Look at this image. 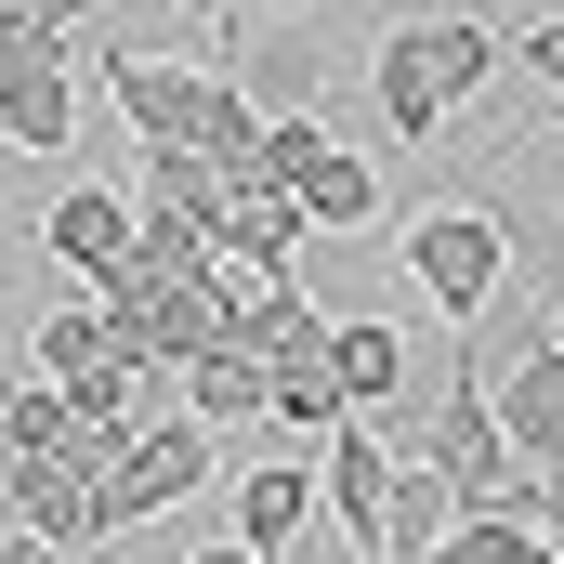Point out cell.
<instances>
[{"mask_svg": "<svg viewBox=\"0 0 564 564\" xmlns=\"http://www.w3.org/2000/svg\"><path fill=\"white\" fill-rule=\"evenodd\" d=\"M486 368H499V355H459V368H446L433 394H408V408H394L381 433H394V459H421V473L446 486V499H459V512H539V473L499 446Z\"/></svg>", "mask_w": 564, "mask_h": 564, "instance_id": "obj_1", "label": "cell"}, {"mask_svg": "<svg viewBox=\"0 0 564 564\" xmlns=\"http://www.w3.org/2000/svg\"><path fill=\"white\" fill-rule=\"evenodd\" d=\"M408 276H421L433 315H486L499 302V263H512V237H499V210H473V197H433V210H408V250H394Z\"/></svg>", "mask_w": 564, "mask_h": 564, "instance_id": "obj_2", "label": "cell"}, {"mask_svg": "<svg viewBox=\"0 0 564 564\" xmlns=\"http://www.w3.org/2000/svg\"><path fill=\"white\" fill-rule=\"evenodd\" d=\"M224 433H197V421H132V446L106 459V486H93V525L106 539H132V525H158V512H184L224 459H210Z\"/></svg>", "mask_w": 564, "mask_h": 564, "instance_id": "obj_3", "label": "cell"}, {"mask_svg": "<svg viewBox=\"0 0 564 564\" xmlns=\"http://www.w3.org/2000/svg\"><path fill=\"white\" fill-rule=\"evenodd\" d=\"M79 93H106V106H119L132 158H197V106H210V66H158V53H119V40H106V66H93Z\"/></svg>", "mask_w": 564, "mask_h": 564, "instance_id": "obj_4", "label": "cell"}, {"mask_svg": "<svg viewBox=\"0 0 564 564\" xmlns=\"http://www.w3.org/2000/svg\"><path fill=\"white\" fill-rule=\"evenodd\" d=\"M486 408H499V446L539 486H564V355H552V328H525L512 368H486Z\"/></svg>", "mask_w": 564, "mask_h": 564, "instance_id": "obj_5", "label": "cell"}, {"mask_svg": "<svg viewBox=\"0 0 564 564\" xmlns=\"http://www.w3.org/2000/svg\"><path fill=\"white\" fill-rule=\"evenodd\" d=\"M381 486H394V433L381 421H341L315 446V512H328L341 552H381Z\"/></svg>", "mask_w": 564, "mask_h": 564, "instance_id": "obj_6", "label": "cell"}, {"mask_svg": "<svg viewBox=\"0 0 564 564\" xmlns=\"http://www.w3.org/2000/svg\"><path fill=\"white\" fill-rule=\"evenodd\" d=\"M315 368H328V394H341L355 421H394L408 381H421V355H408L394 315H328V355H315Z\"/></svg>", "mask_w": 564, "mask_h": 564, "instance_id": "obj_7", "label": "cell"}, {"mask_svg": "<svg viewBox=\"0 0 564 564\" xmlns=\"http://www.w3.org/2000/svg\"><path fill=\"white\" fill-rule=\"evenodd\" d=\"M394 40H408V66H421L433 106H459V93H486L512 66V26H486V13H408Z\"/></svg>", "mask_w": 564, "mask_h": 564, "instance_id": "obj_8", "label": "cell"}, {"mask_svg": "<svg viewBox=\"0 0 564 564\" xmlns=\"http://www.w3.org/2000/svg\"><path fill=\"white\" fill-rule=\"evenodd\" d=\"M40 250H53V263H66V276H119V263H132V197H106V184H66V197H53V210H40Z\"/></svg>", "mask_w": 564, "mask_h": 564, "instance_id": "obj_9", "label": "cell"}, {"mask_svg": "<svg viewBox=\"0 0 564 564\" xmlns=\"http://www.w3.org/2000/svg\"><path fill=\"white\" fill-rule=\"evenodd\" d=\"M315 539V459H250L237 473V552H302Z\"/></svg>", "mask_w": 564, "mask_h": 564, "instance_id": "obj_10", "label": "cell"}, {"mask_svg": "<svg viewBox=\"0 0 564 564\" xmlns=\"http://www.w3.org/2000/svg\"><path fill=\"white\" fill-rule=\"evenodd\" d=\"M289 210H302V237H368V224H381V171H368L355 144H315V158L289 171Z\"/></svg>", "mask_w": 564, "mask_h": 564, "instance_id": "obj_11", "label": "cell"}, {"mask_svg": "<svg viewBox=\"0 0 564 564\" xmlns=\"http://www.w3.org/2000/svg\"><path fill=\"white\" fill-rule=\"evenodd\" d=\"M79 79L66 66H40V79H0V158H53V144H79Z\"/></svg>", "mask_w": 564, "mask_h": 564, "instance_id": "obj_12", "label": "cell"}, {"mask_svg": "<svg viewBox=\"0 0 564 564\" xmlns=\"http://www.w3.org/2000/svg\"><path fill=\"white\" fill-rule=\"evenodd\" d=\"M184 421H197V433H237V421H263V355H237V341L184 355Z\"/></svg>", "mask_w": 564, "mask_h": 564, "instance_id": "obj_13", "label": "cell"}, {"mask_svg": "<svg viewBox=\"0 0 564 564\" xmlns=\"http://www.w3.org/2000/svg\"><path fill=\"white\" fill-rule=\"evenodd\" d=\"M446 525H459V499L433 486L421 459H394V486H381V564H421V552H446Z\"/></svg>", "mask_w": 564, "mask_h": 564, "instance_id": "obj_14", "label": "cell"}, {"mask_svg": "<svg viewBox=\"0 0 564 564\" xmlns=\"http://www.w3.org/2000/svg\"><path fill=\"white\" fill-rule=\"evenodd\" d=\"M197 158H210L224 184H250V171H263V106H250L224 66H210V106H197Z\"/></svg>", "mask_w": 564, "mask_h": 564, "instance_id": "obj_15", "label": "cell"}, {"mask_svg": "<svg viewBox=\"0 0 564 564\" xmlns=\"http://www.w3.org/2000/svg\"><path fill=\"white\" fill-rule=\"evenodd\" d=\"M263 421H289V433H315V446H328L355 408H341V394H328V368L302 355V368H263Z\"/></svg>", "mask_w": 564, "mask_h": 564, "instance_id": "obj_16", "label": "cell"}, {"mask_svg": "<svg viewBox=\"0 0 564 564\" xmlns=\"http://www.w3.org/2000/svg\"><path fill=\"white\" fill-rule=\"evenodd\" d=\"M66 394H53V381H13V394H0V459H53V446H66Z\"/></svg>", "mask_w": 564, "mask_h": 564, "instance_id": "obj_17", "label": "cell"}, {"mask_svg": "<svg viewBox=\"0 0 564 564\" xmlns=\"http://www.w3.org/2000/svg\"><path fill=\"white\" fill-rule=\"evenodd\" d=\"M421 564H539V525L525 512H459L446 552H421Z\"/></svg>", "mask_w": 564, "mask_h": 564, "instance_id": "obj_18", "label": "cell"}, {"mask_svg": "<svg viewBox=\"0 0 564 564\" xmlns=\"http://www.w3.org/2000/svg\"><path fill=\"white\" fill-rule=\"evenodd\" d=\"M106 368V328H93V302H66V315H40V381L66 394V381H93Z\"/></svg>", "mask_w": 564, "mask_h": 564, "instance_id": "obj_19", "label": "cell"}, {"mask_svg": "<svg viewBox=\"0 0 564 564\" xmlns=\"http://www.w3.org/2000/svg\"><path fill=\"white\" fill-rule=\"evenodd\" d=\"M512 53H525V79H539V93H564V13H539Z\"/></svg>", "mask_w": 564, "mask_h": 564, "instance_id": "obj_20", "label": "cell"}, {"mask_svg": "<svg viewBox=\"0 0 564 564\" xmlns=\"http://www.w3.org/2000/svg\"><path fill=\"white\" fill-rule=\"evenodd\" d=\"M40 13H53L66 40H93V26H106V0H40Z\"/></svg>", "mask_w": 564, "mask_h": 564, "instance_id": "obj_21", "label": "cell"}, {"mask_svg": "<svg viewBox=\"0 0 564 564\" xmlns=\"http://www.w3.org/2000/svg\"><path fill=\"white\" fill-rule=\"evenodd\" d=\"M171 13H197V26H210V40H224V13H237V0H171Z\"/></svg>", "mask_w": 564, "mask_h": 564, "instance_id": "obj_22", "label": "cell"}, {"mask_svg": "<svg viewBox=\"0 0 564 564\" xmlns=\"http://www.w3.org/2000/svg\"><path fill=\"white\" fill-rule=\"evenodd\" d=\"M184 564H263V552H237V539H224V552H184Z\"/></svg>", "mask_w": 564, "mask_h": 564, "instance_id": "obj_23", "label": "cell"}, {"mask_svg": "<svg viewBox=\"0 0 564 564\" xmlns=\"http://www.w3.org/2000/svg\"><path fill=\"white\" fill-rule=\"evenodd\" d=\"M341 564H381V552H341Z\"/></svg>", "mask_w": 564, "mask_h": 564, "instance_id": "obj_24", "label": "cell"}, {"mask_svg": "<svg viewBox=\"0 0 564 564\" xmlns=\"http://www.w3.org/2000/svg\"><path fill=\"white\" fill-rule=\"evenodd\" d=\"M552 355H564V315H552Z\"/></svg>", "mask_w": 564, "mask_h": 564, "instance_id": "obj_25", "label": "cell"}]
</instances>
